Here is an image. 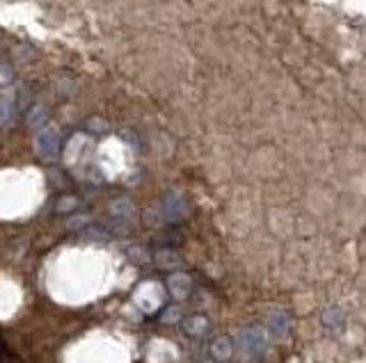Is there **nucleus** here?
Returning <instances> with one entry per match:
<instances>
[{
    "instance_id": "11",
    "label": "nucleus",
    "mask_w": 366,
    "mask_h": 363,
    "mask_svg": "<svg viewBox=\"0 0 366 363\" xmlns=\"http://www.w3.org/2000/svg\"><path fill=\"white\" fill-rule=\"evenodd\" d=\"M160 322H162V325H172V322H179V308L169 306L167 313L160 315Z\"/></svg>"
},
{
    "instance_id": "8",
    "label": "nucleus",
    "mask_w": 366,
    "mask_h": 363,
    "mask_svg": "<svg viewBox=\"0 0 366 363\" xmlns=\"http://www.w3.org/2000/svg\"><path fill=\"white\" fill-rule=\"evenodd\" d=\"M46 119H49V114H46V110L42 105H35L28 112V123H30V128H42L46 126Z\"/></svg>"
},
{
    "instance_id": "12",
    "label": "nucleus",
    "mask_w": 366,
    "mask_h": 363,
    "mask_svg": "<svg viewBox=\"0 0 366 363\" xmlns=\"http://www.w3.org/2000/svg\"><path fill=\"white\" fill-rule=\"evenodd\" d=\"M78 205V201L76 199H71V197H66V199H62V201L58 203V210L60 212H66V210H73Z\"/></svg>"
},
{
    "instance_id": "6",
    "label": "nucleus",
    "mask_w": 366,
    "mask_h": 363,
    "mask_svg": "<svg viewBox=\"0 0 366 363\" xmlns=\"http://www.w3.org/2000/svg\"><path fill=\"white\" fill-rule=\"evenodd\" d=\"M183 329H186L188 336H195V338H199V336H204L208 331V320L204 315H193V318H188L183 322Z\"/></svg>"
},
{
    "instance_id": "5",
    "label": "nucleus",
    "mask_w": 366,
    "mask_h": 363,
    "mask_svg": "<svg viewBox=\"0 0 366 363\" xmlns=\"http://www.w3.org/2000/svg\"><path fill=\"white\" fill-rule=\"evenodd\" d=\"M291 329V318L284 311H277L273 318H270V334L275 336V338H284V336L289 334Z\"/></svg>"
},
{
    "instance_id": "1",
    "label": "nucleus",
    "mask_w": 366,
    "mask_h": 363,
    "mask_svg": "<svg viewBox=\"0 0 366 363\" xmlns=\"http://www.w3.org/2000/svg\"><path fill=\"white\" fill-rule=\"evenodd\" d=\"M60 151V133L56 128L46 126L42 133L37 135V153L44 158V160H53Z\"/></svg>"
},
{
    "instance_id": "13",
    "label": "nucleus",
    "mask_w": 366,
    "mask_h": 363,
    "mask_svg": "<svg viewBox=\"0 0 366 363\" xmlns=\"http://www.w3.org/2000/svg\"><path fill=\"white\" fill-rule=\"evenodd\" d=\"M83 224H87V217L85 215H76V219H71V222H69V229H80Z\"/></svg>"
},
{
    "instance_id": "3",
    "label": "nucleus",
    "mask_w": 366,
    "mask_h": 363,
    "mask_svg": "<svg viewBox=\"0 0 366 363\" xmlns=\"http://www.w3.org/2000/svg\"><path fill=\"white\" fill-rule=\"evenodd\" d=\"M167 286L174 297H179V299H186L188 295H191V279H188V274H183V272L172 274L167 281Z\"/></svg>"
},
{
    "instance_id": "2",
    "label": "nucleus",
    "mask_w": 366,
    "mask_h": 363,
    "mask_svg": "<svg viewBox=\"0 0 366 363\" xmlns=\"http://www.w3.org/2000/svg\"><path fill=\"white\" fill-rule=\"evenodd\" d=\"M241 342H243V347L252 354H259L266 349V336H263L259 329H245V331L241 334Z\"/></svg>"
},
{
    "instance_id": "10",
    "label": "nucleus",
    "mask_w": 366,
    "mask_h": 363,
    "mask_svg": "<svg viewBox=\"0 0 366 363\" xmlns=\"http://www.w3.org/2000/svg\"><path fill=\"white\" fill-rule=\"evenodd\" d=\"M14 112V103H8V101H0V123H8L10 121V114Z\"/></svg>"
},
{
    "instance_id": "4",
    "label": "nucleus",
    "mask_w": 366,
    "mask_h": 363,
    "mask_svg": "<svg viewBox=\"0 0 366 363\" xmlns=\"http://www.w3.org/2000/svg\"><path fill=\"white\" fill-rule=\"evenodd\" d=\"M211 354H213L215 361H229L232 359V354H234L232 338H229V336H220V338H215L213 345H211Z\"/></svg>"
},
{
    "instance_id": "7",
    "label": "nucleus",
    "mask_w": 366,
    "mask_h": 363,
    "mask_svg": "<svg viewBox=\"0 0 366 363\" xmlns=\"http://www.w3.org/2000/svg\"><path fill=\"white\" fill-rule=\"evenodd\" d=\"M323 322H325V327H334V329H341L343 327V313L339 311L337 306H330L328 311L323 313Z\"/></svg>"
},
{
    "instance_id": "9",
    "label": "nucleus",
    "mask_w": 366,
    "mask_h": 363,
    "mask_svg": "<svg viewBox=\"0 0 366 363\" xmlns=\"http://www.w3.org/2000/svg\"><path fill=\"white\" fill-rule=\"evenodd\" d=\"M83 233H85V236H90V238H108V236H110V231L103 229V226H92V224L85 226Z\"/></svg>"
}]
</instances>
